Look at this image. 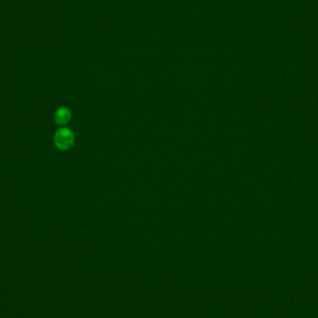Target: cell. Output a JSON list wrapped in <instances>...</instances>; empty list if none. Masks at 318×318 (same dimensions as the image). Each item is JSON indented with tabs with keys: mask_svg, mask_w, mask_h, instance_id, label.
Listing matches in <instances>:
<instances>
[{
	"mask_svg": "<svg viewBox=\"0 0 318 318\" xmlns=\"http://www.w3.org/2000/svg\"><path fill=\"white\" fill-rule=\"evenodd\" d=\"M54 141L56 146L60 150H68L69 148L73 146L74 142V135L73 131L66 128L59 130L55 133Z\"/></svg>",
	"mask_w": 318,
	"mask_h": 318,
	"instance_id": "cell-1",
	"label": "cell"
},
{
	"mask_svg": "<svg viewBox=\"0 0 318 318\" xmlns=\"http://www.w3.org/2000/svg\"><path fill=\"white\" fill-rule=\"evenodd\" d=\"M71 119V111L67 107H61L54 115V120L59 126H65Z\"/></svg>",
	"mask_w": 318,
	"mask_h": 318,
	"instance_id": "cell-2",
	"label": "cell"
}]
</instances>
